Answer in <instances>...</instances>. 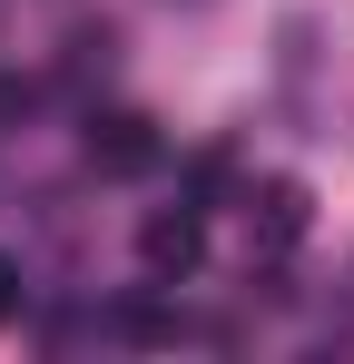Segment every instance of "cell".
I'll use <instances>...</instances> for the list:
<instances>
[{
    "mask_svg": "<svg viewBox=\"0 0 354 364\" xmlns=\"http://www.w3.org/2000/svg\"><path fill=\"white\" fill-rule=\"evenodd\" d=\"M197 256H207V217H197V207H148V217H138V266H148L158 286L197 276Z\"/></svg>",
    "mask_w": 354,
    "mask_h": 364,
    "instance_id": "obj_1",
    "label": "cell"
},
{
    "mask_svg": "<svg viewBox=\"0 0 354 364\" xmlns=\"http://www.w3.org/2000/svg\"><path fill=\"white\" fill-rule=\"evenodd\" d=\"M89 168L148 178V168H158V128H148V119H99V128H89Z\"/></svg>",
    "mask_w": 354,
    "mask_h": 364,
    "instance_id": "obj_2",
    "label": "cell"
},
{
    "mask_svg": "<svg viewBox=\"0 0 354 364\" xmlns=\"http://www.w3.org/2000/svg\"><path fill=\"white\" fill-rule=\"evenodd\" d=\"M246 227H256L266 246H295V237H305V187H295V178H266L256 197H246Z\"/></svg>",
    "mask_w": 354,
    "mask_h": 364,
    "instance_id": "obj_3",
    "label": "cell"
},
{
    "mask_svg": "<svg viewBox=\"0 0 354 364\" xmlns=\"http://www.w3.org/2000/svg\"><path fill=\"white\" fill-rule=\"evenodd\" d=\"M10 315H20V266L0 256V325H10Z\"/></svg>",
    "mask_w": 354,
    "mask_h": 364,
    "instance_id": "obj_4",
    "label": "cell"
}]
</instances>
